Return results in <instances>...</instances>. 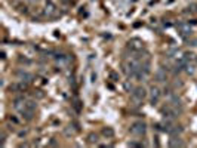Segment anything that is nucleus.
<instances>
[{
    "instance_id": "nucleus-2",
    "label": "nucleus",
    "mask_w": 197,
    "mask_h": 148,
    "mask_svg": "<svg viewBox=\"0 0 197 148\" xmlns=\"http://www.w3.org/2000/svg\"><path fill=\"white\" fill-rule=\"evenodd\" d=\"M127 46H129V49H132L133 52H141V50L144 49V43L139 39H130L129 43H127Z\"/></svg>"
},
{
    "instance_id": "nucleus-8",
    "label": "nucleus",
    "mask_w": 197,
    "mask_h": 148,
    "mask_svg": "<svg viewBox=\"0 0 197 148\" xmlns=\"http://www.w3.org/2000/svg\"><path fill=\"white\" fill-rule=\"evenodd\" d=\"M36 107H37V104H36L34 101H27V102H25V108H28V110H31V111H34Z\"/></svg>"
},
{
    "instance_id": "nucleus-9",
    "label": "nucleus",
    "mask_w": 197,
    "mask_h": 148,
    "mask_svg": "<svg viewBox=\"0 0 197 148\" xmlns=\"http://www.w3.org/2000/svg\"><path fill=\"white\" fill-rule=\"evenodd\" d=\"M171 145H172V147H181V145H182V141H181L179 138H173L172 141H171Z\"/></svg>"
},
{
    "instance_id": "nucleus-7",
    "label": "nucleus",
    "mask_w": 197,
    "mask_h": 148,
    "mask_svg": "<svg viewBox=\"0 0 197 148\" xmlns=\"http://www.w3.org/2000/svg\"><path fill=\"white\" fill-rule=\"evenodd\" d=\"M156 78H157L159 81H165V80H166V73H165L163 70H159V71L156 73Z\"/></svg>"
},
{
    "instance_id": "nucleus-3",
    "label": "nucleus",
    "mask_w": 197,
    "mask_h": 148,
    "mask_svg": "<svg viewBox=\"0 0 197 148\" xmlns=\"http://www.w3.org/2000/svg\"><path fill=\"white\" fill-rule=\"evenodd\" d=\"M144 98H145V90H144L142 87H136V89L132 92V99H133L136 104L142 102V99Z\"/></svg>"
},
{
    "instance_id": "nucleus-1",
    "label": "nucleus",
    "mask_w": 197,
    "mask_h": 148,
    "mask_svg": "<svg viewBox=\"0 0 197 148\" xmlns=\"http://www.w3.org/2000/svg\"><path fill=\"white\" fill-rule=\"evenodd\" d=\"M130 132H132L133 135H136V136H142V135L145 133V123H144V122H136V123H133L132 127H130Z\"/></svg>"
},
{
    "instance_id": "nucleus-11",
    "label": "nucleus",
    "mask_w": 197,
    "mask_h": 148,
    "mask_svg": "<svg viewBox=\"0 0 197 148\" xmlns=\"http://www.w3.org/2000/svg\"><path fill=\"white\" fill-rule=\"evenodd\" d=\"M89 142H91V144L97 142V135H89Z\"/></svg>"
},
{
    "instance_id": "nucleus-4",
    "label": "nucleus",
    "mask_w": 197,
    "mask_h": 148,
    "mask_svg": "<svg viewBox=\"0 0 197 148\" xmlns=\"http://www.w3.org/2000/svg\"><path fill=\"white\" fill-rule=\"evenodd\" d=\"M55 12H56V6L49 1V3L46 4V15H48V16H53Z\"/></svg>"
},
{
    "instance_id": "nucleus-5",
    "label": "nucleus",
    "mask_w": 197,
    "mask_h": 148,
    "mask_svg": "<svg viewBox=\"0 0 197 148\" xmlns=\"http://www.w3.org/2000/svg\"><path fill=\"white\" fill-rule=\"evenodd\" d=\"M160 98V90L157 87H151V101L153 102H157Z\"/></svg>"
},
{
    "instance_id": "nucleus-10",
    "label": "nucleus",
    "mask_w": 197,
    "mask_h": 148,
    "mask_svg": "<svg viewBox=\"0 0 197 148\" xmlns=\"http://www.w3.org/2000/svg\"><path fill=\"white\" fill-rule=\"evenodd\" d=\"M102 133H104L105 136H108V138H111V136L114 135V132H113L111 129H104V130H102Z\"/></svg>"
},
{
    "instance_id": "nucleus-6",
    "label": "nucleus",
    "mask_w": 197,
    "mask_h": 148,
    "mask_svg": "<svg viewBox=\"0 0 197 148\" xmlns=\"http://www.w3.org/2000/svg\"><path fill=\"white\" fill-rule=\"evenodd\" d=\"M178 28L181 30V33H182L184 36H185V34H191V28H190V27H187L185 24H179V25H178Z\"/></svg>"
}]
</instances>
